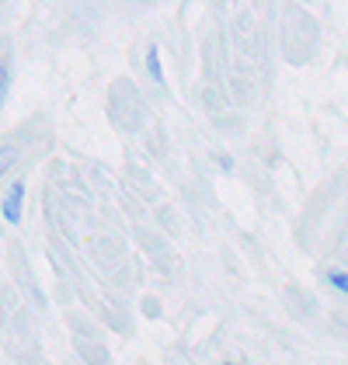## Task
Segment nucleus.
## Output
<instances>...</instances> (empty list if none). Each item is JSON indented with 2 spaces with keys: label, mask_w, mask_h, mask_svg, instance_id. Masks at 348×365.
<instances>
[{
  "label": "nucleus",
  "mask_w": 348,
  "mask_h": 365,
  "mask_svg": "<svg viewBox=\"0 0 348 365\" xmlns=\"http://www.w3.org/2000/svg\"><path fill=\"white\" fill-rule=\"evenodd\" d=\"M21 202H25V185L14 181V185L7 188V195H4V205H0V209H4V220L11 226L21 223Z\"/></svg>",
  "instance_id": "f257e3e1"
},
{
  "label": "nucleus",
  "mask_w": 348,
  "mask_h": 365,
  "mask_svg": "<svg viewBox=\"0 0 348 365\" xmlns=\"http://www.w3.org/2000/svg\"><path fill=\"white\" fill-rule=\"evenodd\" d=\"M146 73H150V81H164V70H160V53H157V46H150V49H146Z\"/></svg>",
  "instance_id": "f03ea898"
},
{
  "label": "nucleus",
  "mask_w": 348,
  "mask_h": 365,
  "mask_svg": "<svg viewBox=\"0 0 348 365\" xmlns=\"http://www.w3.org/2000/svg\"><path fill=\"white\" fill-rule=\"evenodd\" d=\"M7 87H11V70L0 66V108H4V101H7Z\"/></svg>",
  "instance_id": "7ed1b4c3"
},
{
  "label": "nucleus",
  "mask_w": 348,
  "mask_h": 365,
  "mask_svg": "<svg viewBox=\"0 0 348 365\" xmlns=\"http://www.w3.org/2000/svg\"><path fill=\"white\" fill-rule=\"evenodd\" d=\"M11 164H14V150H11V146H4V150H0V178L7 174Z\"/></svg>",
  "instance_id": "20e7f679"
},
{
  "label": "nucleus",
  "mask_w": 348,
  "mask_h": 365,
  "mask_svg": "<svg viewBox=\"0 0 348 365\" xmlns=\"http://www.w3.org/2000/svg\"><path fill=\"white\" fill-rule=\"evenodd\" d=\"M327 282H331V285H334L338 292H345V289H348V279H345V272H331V275H327Z\"/></svg>",
  "instance_id": "39448f33"
},
{
  "label": "nucleus",
  "mask_w": 348,
  "mask_h": 365,
  "mask_svg": "<svg viewBox=\"0 0 348 365\" xmlns=\"http://www.w3.org/2000/svg\"><path fill=\"white\" fill-rule=\"evenodd\" d=\"M223 365H240V362H223Z\"/></svg>",
  "instance_id": "423d86ee"
}]
</instances>
